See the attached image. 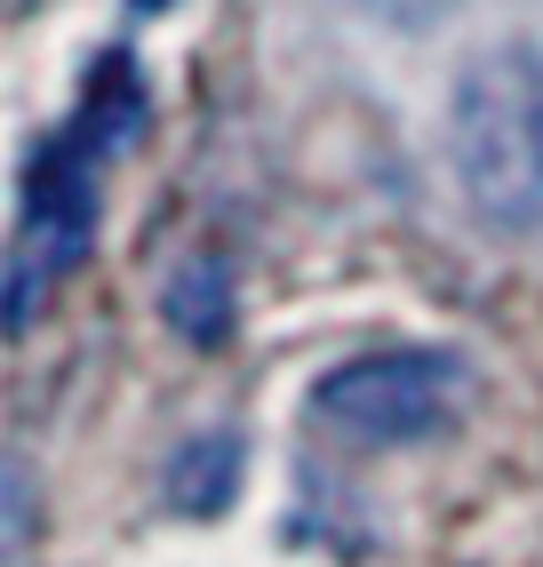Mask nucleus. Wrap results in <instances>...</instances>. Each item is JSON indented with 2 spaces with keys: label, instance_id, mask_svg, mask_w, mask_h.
<instances>
[{
  "label": "nucleus",
  "instance_id": "f257e3e1",
  "mask_svg": "<svg viewBox=\"0 0 543 567\" xmlns=\"http://www.w3.org/2000/svg\"><path fill=\"white\" fill-rule=\"evenodd\" d=\"M448 161L480 224L543 233V56L503 41L455 72Z\"/></svg>",
  "mask_w": 543,
  "mask_h": 567
},
{
  "label": "nucleus",
  "instance_id": "39448f33",
  "mask_svg": "<svg viewBox=\"0 0 543 567\" xmlns=\"http://www.w3.org/2000/svg\"><path fill=\"white\" fill-rule=\"evenodd\" d=\"M336 9H352L376 32H440L455 17V0H336Z\"/></svg>",
  "mask_w": 543,
  "mask_h": 567
},
{
  "label": "nucleus",
  "instance_id": "7ed1b4c3",
  "mask_svg": "<svg viewBox=\"0 0 543 567\" xmlns=\"http://www.w3.org/2000/svg\"><path fill=\"white\" fill-rule=\"evenodd\" d=\"M161 312H168V328L184 336V344L216 352L232 336V280H224V264L216 256H184L168 272V288H161Z\"/></svg>",
  "mask_w": 543,
  "mask_h": 567
},
{
  "label": "nucleus",
  "instance_id": "423d86ee",
  "mask_svg": "<svg viewBox=\"0 0 543 567\" xmlns=\"http://www.w3.org/2000/svg\"><path fill=\"white\" fill-rule=\"evenodd\" d=\"M136 9H168V0H136Z\"/></svg>",
  "mask_w": 543,
  "mask_h": 567
},
{
  "label": "nucleus",
  "instance_id": "20e7f679",
  "mask_svg": "<svg viewBox=\"0 0 543 567\" xmlns=\"http://www.w3.org/2000/svg\"><path fill=\"white\" fill-rule=\"evenodd\" d=\"M232 496H240V440H232V432L184 440L176 464H168V504L192 512V519H208V512H224Z\"/></svg>",
  "mask_w": 543,
  "mask_h": 567
},
{
  "label": "nucleus",
  "instance_id": "f03ea898",
  "mask_svg": "<svg viewBox=\"0 0 543 567\" xmlns=\"http://www.w3.org/2000/svg\"><path fill=\"white\" fill-rule=\"evenodd\" d=\"M463 400H472V375L448 352H360L320 375L313 415L320 432L352 447H408V440H432Z\"/></svg>",
  "mask_w": 543,
  "mask_h": 567
}]
</instances>
